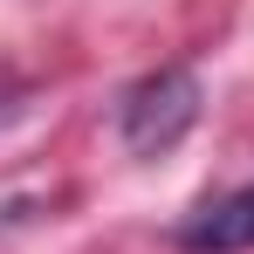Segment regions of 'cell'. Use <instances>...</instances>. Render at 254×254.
I'll use <instances>...</instances> for the list:
<instances>
[{
	"label": "cell",
	"mask_w": 254,
	"mask_h": 254,
	"mask_svg": "<svg viewBox=\"0 0 254 254\" xmlns=\"http://www.w3.org/2000/svg\"><path fill=\"white\" fill-rule=\"evenodd\" d=\"M192 124H199V76L192 69H158V76L130 83L117 103V130L137 158H165Z\"/></svg>",
	"instance_id": "obj_1"
},
{
	"label": "cell",
	"mask_w": 254,
	"mask_h": 254,
	"mask_svg": "<svg viewBox=\"0 0 254 254\" xmlns=\"http://www.w3.org/2000/svg\"><path fill=\"white\" fill-rule=\"evenodd\" d=\"M179 248L186 254H241L254 248V186H234L179 227Z\"/></svg>",
	"instance_id": "obj_2"
}]
</instances>
